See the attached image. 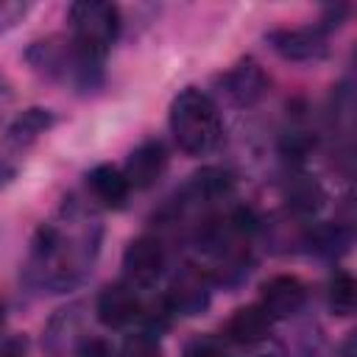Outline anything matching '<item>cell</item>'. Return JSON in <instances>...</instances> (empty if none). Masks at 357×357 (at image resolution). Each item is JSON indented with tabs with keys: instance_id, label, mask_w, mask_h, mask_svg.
<instances>
[{
	"instance_id": "cell-12",
	"label": "cell",
	"mask_w": 357,
	"mask_h": 357,
	"mask_svg": "<svg viewBox=\"0 0 357 357\" xmlns=\"http://www.w3.org/2000/svg\"><path fill=\"white\" fill-rule=\"evenodd\" d=\"M271 326H273V321L268 318V312L259 304H245V307H237L229 315V321L223 326V335L231 343L257 346V343H262L271 335Z\"/></svg>"
},
{
	"instance_id": "cell-26",
	"label": "cell",
	"mask_w": 357,
	"mask_h": 357,
	"mask_svg": "<svg viewBox=\"0 0 357 357\" xmlns=\"http://www.w3.org/2000/svg\"><path fill=\"white\" fill-rule=\"evenodd\" d=\"M14 173H17V170H14L6 159H0V187H3V184H8V181L14 178Z\"/></svg>"
},
{
	"instance_id": "cell-24",
	"label": "cell",
	"mask_w": 357,
	"mask_h": 357,
	"mask_svg": "<svg viewBox=\"0 0 357 357\" xmlns=\"http://www.w3.org/2000/svg\"><path fill=\"white\" fill-rule=\"evenodd\" d=\"M75 357H117V354H114V349H112L109 340H103V337H89V335H86V337L78 343Z\"/></svg>"
},
{
	"instance_id": "cell-23",
	"label": "cell",
	"mask_w": 357,
	"mask_h": 357,
	"mask_svg": "<svg viewBox=\"0 0 357 357\" xmlns=\"http://www.w3.org/2000/svg\"><path fill=\"white\" fill-rule=\"evenodd\" d=\"M184 357H229V354L215 337H195L187 343Z\"/></svg>"
},
{
	"instance_id": "cell-21",
	"label": "cell",
	"mask_w": 357,
	"mask_h": 357,
	"mask_svg": "<svg viewBox=\"0 0 357 357\" xmlns=\"http://www.w3.org/2000/svg\"><path fill=\"white\" fill-rule=\"evenodd\" d=\"M312 148H315V137L310 131H304V128H293L282 139V151H284L287 159H304Z\"/></svg>"
},
{
	"instance_id": "cell-3",
	"label": "cell",
	"mask_w": 357,
	"mask_h": 357,
	"mask_svg": "<svg viewBox=\"0 0 357 357\" xmlns=\"http://www.w3.org/2000/svg\"><path fill=\"white\" fill-rule=\"evenodd\" d=\"M67 22H70V42L75 45V50L84 59L103 67V59L114 47L123 28L117 6L100 0H81L70 6Z\"/></svg>"
},
{
	"instance_id": "cell-27",
	"label": "cell",
	"mask_w": 357,
	"mask_h": 357,
	"mask_svg": "<svg viewBox=\"0 0 357 357\" xmlns=\"http://www.w3.org/2000/svg\"><path fill=\"white\" fill-rule=\"evenodd\" d=\"M3 324H6V310H3V301H0V329H3Z\"/></svg>"
},
{
	"instance_id": "cell-7",
	"label": "cell",
	"mask_w": 357,
	"mask_h": 357,
	"mask_svg": "<svg viewBox=\"0 0 357 357\" xmlns=\"http://www.w3.org/2000/svg\"><path fill=\"white\" fill-rule=\"evenodd\" d=\"M268 47L282 56L284 61H318L329 53L326 33L318 25H304V28H276L265 33Z\"/></svg>"
},
{
	"instance_id": "cell-18",
	"label": "cell",
	"mask_w": 357,
	"mask_h": 357,
	"mask_svg": "<svg viewBox=\"0 0 357 357\" xmlns=\"http://www.w3.org/2000/svg\"><path fill=\"white\" fill-rule=\"evenodd\" d=\"M304 243L310 248H315L318 254H326V257H337L346 251L349 245V231L340 226V223H318L312 226L307 234H304Z\"/></svg>"
},
{
	"instance_id": "cell-22",
	"label": "cell",
	"mask_w": 357,
	"mask_h": 357,
	"mask_svg": "<svg viewBox=\"0 0 357 357\" xmlns=\"http://www.w3.org/2000/svg\"><path fill=\"white\" fill-rule=\"evenodd\" d=\"M31 11V3H20V0H0V33L17 28Z\"/></svg>"
},
{
	"instance_id": "cell-8",
	"label": "cell",
	"mask_w": 357,
	"mask_h": 357,
	"mask_svg": "<svg viewBox=\"0 0 357 357\" xmlns=\"http://www.w3.org/2000/svg\"><path fill=\"white\" fill-rule=\"evenodd\" d=\"M142 304L145 301L139 298V290H134L128 282H114L100 290L95 301V315L109 329H126L139 321Z\"/></svg>"
},
{
	"instance_id": "cell-6",
	"label": "cell",
	"mask_w": 357,
	"mask_h": 357,
	"mask_svg": "<svg viewBox=\"0 0 357 357\" xmlns=\"http://www.w3.org/2000/svg\"><path fill=\"white\" fill-rule=\"evenodd\" d=\"M162 296L173 315H201L212 298V279L195 262H187L173 273Z\"/></svg>"
},
{
	"instance_id": "cell-5",
	"label": "cell",
	"mask_w": 357,
	"mask_h": 357,
	"mask_svg": "<svg viewBox=\"0 0 357 357\" xmlns=\"http://www.w3.org/2000/svg\"><path fill=\"white\" fill-rule=\"evenodd\" d=\"M167 268V254L159 237L142 234L131 240L123 251V282H128L134 290L153 287Z\"/></svg>"
},
{
	"instance_id": "cell-17",
	"label": "cell",
	"mask_w": 357,
	"mask_h": 357,
	"mask_svg": "<svg viewBox=\"0 0 357 357\" xmlns=\"http://www.w3.org/2000/svg\"><path fill=\"white\" fill-rule=\"evenodd\" d=\"M81 332V315H78V307H70V310H59L50 324H47V332H45V343L53 354H61L67 349H78V343L84 337H78Z\"/></svg>"
},
{
	"instance_id": "cell-14",
	"label": "cell",
	"mask_w": 357,
	"mask_h": 357,
	"mask_svg": "<svg viewBox=\"0 0 357 357\" xmlns=\"http://www.w3.org/2000/svg\"><path fill=\"white\" fill-rule=\"evenodd\" d=\"M86 187H89L92 198L100 206H109V209L126 206V201L131 195V184H128L126 173L114 165H95L86 173Z\"/></svg>"
},
{
	"instance_id": "cell-20",
	"label": "cell",
	"mask_w": 357,
	"mask_h": 357,
	"mask_svg": "<svg viewBox=\"0 0 357 357\" xmlns=\"http://www.w3.org/2000/svg\"><path fill=\"white\" fill-rule=\"evenodd\" d=\"M117 357H162V346H159V337L139 329L134 335H128L117 351Z\"/></svg>"
},
{
	"instance_id": "cell-15",
	"label": "cell",
	"mask_w": 357,
	"mask_h": 357,
	"mask_svg": "<svg viewBox=\"0 0 357 357\" xmlns=\"http://www.w3.org/2000/svg\"><path fill=\"white\" fill-rule=\"evenodd\" d=\"M282 195H284L287 206H290L296 215H315V212L324 206V201H326L324 187H321L312 176H307V173H301V170H293V173L284 178Z\"/></svg>"
},
{
	"instance_id": "cell-4",
	"label": "cell",
	"mask_w": 357,
	"mask_h": 357,
	"mask_svg": "<svg viewBox=\"0 0 357 357\" xmlns=\"http://www.w3.org/2000/svg\"><path fill=\"white\" fill-rule=\"evenodd\" d=\"M25 61L33 73L50 81L70 84L75 89H92L100 81V64L84 59L70 42V36H47L33 42L25 50Z\"/></svg>"
},
{
	"instance_id": "cell-2",
	"label": "cell",
	"mask_w": 357,
	"mask_h": 357,
	"mask_svg": "<svg viewBox=\"0 0 357 357\" xmlns=\"http://www.w3.org/2000/svg\"><path fill=\"white\" fill-rule=\"evenodd\" d=\"M167 120L176 145L190 156H204L215 151L223 139V120L218 103L195 86H187L173 98Z\"/></svg>"
},
{
	"instance_id": "cell-9",
	"label": "cell",
	"mask_w": 357,
	"mask_h": 357,
	"mask_svg": "<svg viewBox=\"0 0 357 357\" xmlns=\"http://www.w3.org/2000/svg\"><path fill=\"white\" fill-rule=\"evenodd\" d=\"M307 301V287L301 279L290 276V273H279L271 276L262 287H259V307L268 312L271 321H287L296 312H301Z\"/></svg>"
},
{
	"instance_id": "cell-19",
	"label": "cell",
	"mask_w": 357,
	"mask_h": 357,
	"mask_svg": "<svg viewBox=\"0 0 357 357\" xmlns=\"http://www.w3.org/2000/svg\"><path fill=\"white\" fill-rule=\"evenodd\" d=\"M357 284H354V276L343 268H335L332 276H329V287H326V301H329V310L335 315H351L354 312V298H357Z\"/></svg>"
},
{
	"instance_id": "cell-11",
	"label": "cell",
	"mask_w": 357,
	"mask_h": 357,
	"mask_svg": "<svg viewBox=\"0 0 357 357\" xmlns=\"http://www.w3.org/2000/svg\"><path fill=\"white\" fill-rule=\"evenodd\" d=\"M220 84H223L226 95L237 106H254L268 92V84L271 81H268L265 70L254 59H243V61H237L231 70H226L220 75Z\"/></svg>"
},
{
	"instance_id": "cell-10",
	"label": "cell",
	"mask_w": 357,
	"mask_h": 357,
	"mask_svg": "<svg viewBox=\"0 0 357 357\" xmlns=\"http://www.w3.org/2000/svg\"><path fill=\"white\" fill-rule=\"evenodd\" d=\"M167 167V148L162 139H145L126 156V178L131 190H148L153 187Z\"/></svg>"
},
{
	"instance_id": "cell-1",
	"label": "cell",
	"mask_w": 357,
	"mask_h": 357,
	"mask_svg": "<svg viewBox=\"0 0 357 357\" xmlns=\"http://www.w3.org/2000/svg\"><path fill=\"white\" fill-rule=\"evenodd\" d=\"M98 245L100 223L86 206L70 198L59 220L42 223L36 229L28 257V276L33 284L50 293L73 290L89 276Z\"/></svg>"
},
{
	"instance_id": "cell-25",
	"label": "cell",
	"mask_w": 357,
	"mask_h": 357,
	"mask_svg": "<svg viewBox=\"0 0 357 357\" xmlns=\"http://www.w3.org/2000/svg\"><path fill=\"white\" fill-rule=\"evenodd\" d=\"M0 357H28L25 337H6V340H0Z\"/></svg>"
},
{
	"instance_id": "cell-16",
	"label": "cell",
	"mask_w": 357,
	"mask_h": 357,
	"mask_svg": "<svg viewBox=\"0 0 357 357\" xmlns=\"http://www.w3.org/2000/svg\"><path fill=\"white\" fill-rule=\"evenodd\" d=\"M234 190V176L223 167H204L192 176L190 181V201H204V204H215L229 198Z\"/></svg>"
},
{
	"instance_id": "cell-13",
	"label": "cell",
	"mask_w": 357,
	"mask_h": 357,
	"mask_svg": "<svg viewBox=\"0 0 357 357\" xmlns=\"http://www.w3.org/2000/svg\"><path fill=\"white\" fill-rule=\"evenodd\" d=\"M56 126V114L53 109L45 106H31L25 112H20L8 126H6V145L14 151H25L31 148L42 134H47Z\"/></svg>"
}]
</instances>
